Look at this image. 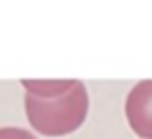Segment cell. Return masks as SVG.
<instances>
[{
    "instance_id": "obj_1",
    "label": "cell",
    "mask_w": 152,
    "mask_h": 139,
    "mask_svg": "<svg viewBox=\"0 0 152 139\" xmlns=\"http://www.w3.org/2000/svg\"><path fill=\"white\" fill-rule=\"evenodd\" d=\"M25 113L29 125L48 137H62L76 131L88 113V94L84 84L78 80L74 88L60 98H37L25 94Z\"/></svg>"
},
{
    "instance_id": "obj_2",
    "label": "cell",
    "mask_w": 152,
    "mask_h": 139,
    "mask_svg": "<svg viewBox=\"0 0 152 139\" xmlns=\"http://www.w3.org/2000/svg\"><path fill=\"white\" fill-rule=\"evenodd\" d=\"M126 117L132 131L152 139V80L138 82L126 98Z\"/></svg>"
},
{
    "instance_id": "obj_3",
    "label": "cell",
    "mask_w": 152,
    "mask_h": 139,
    "mask_svg": "<svg viewBox=\"0 0 152 139\" xmlns=\"http://www.w3.org/2000/svg\"><path fill=\"white\" fill-rule=\"evenodd\" d=\"M21 84L25 86L27 94L51 100L68 94L78 84V80H23Z\"/></svg>"
},
{
    "instance_id": "obj_4",
    "label": "cell",
    "mask_w": 152,
    "mask_h": 139,
    "mask_svg": "<svg viewBox=\"0 0 152 139\" xmlns=\"http://www.w3.org/2000/svg\"><path fill=\"white\" fill-rule=\"evenodd\" d=\"M0 139H37L31 131L21 129V127H2L0 129Z\"/></svg>"
}]
</instances>
